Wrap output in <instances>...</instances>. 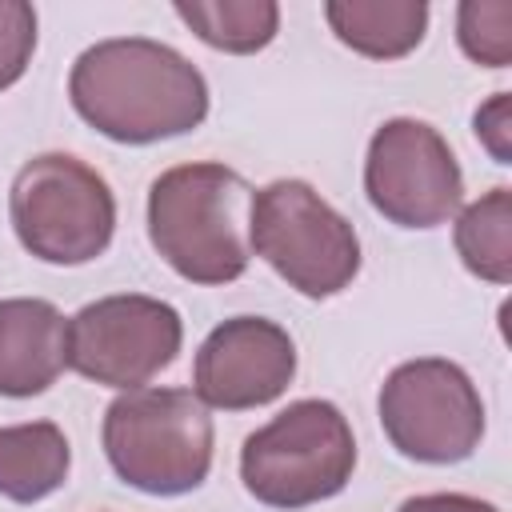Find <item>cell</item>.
Here are the masks:
<instances>
[{
  "label": "cell",
  "instance_id": "4",
  "mask_svg": "<svg viewBox=\"0 0 512 512\" xmlns=\"http://www.w3.org/2000/svg\"><path fill=\"white\" fill-rule=\"evenodd\" d=\"M248 252L308 300L336 296L360 272L356 228L304 180H272L248 196Z\"/></svg>",
  "mask_w": 512,
  "mask_h": 512
},
{
  "label": "cell",
  "instance_id": "16",
  "mask_svg": "<svg viewBox=\"0 0 512 512\" xmlns=\"http://www.w3.org/2000/svg\"><path fill=\"white\" fill-rule=\"evenodd\" d=\"M456 40L484 68L512 64V0H464L456 8Z\"/></svg>",
  "mask_w": 512,
  "mask_h": 512
},
{
  "label": "cell",
  "instance_id": "12",
  "mask_svg": "<svg viewBox=\"0 0 512 512\" xmlns=\"http://www.w3.org/2000/svg\"><path fill=\"white\" fill-rule=\"evenodd\" d=\"M324 20L340 44L372 60L408 56L428 28L424 0H328Z\"/></svg>",
  "mask_w": 512,
  "mask_h": 512
},
{
  "label": "cell",
  "instance_id": "19",
  "mask_svg": "<svg viewBox=\"0 0 512 512\" xmlns=\"http://www.w3.org/2000/svg\"><path fill=\"white\" fill-rule=\"evenodd\" d=\"M396 512H500V508L464 492H424V496H408Z\"/></svg>",
  "mask_w": 512,
  "mask_h": 512
},
{
  "label": "cell",
  "instance_id": "13",
  "mask_svg": "<svg viewBox=\"0 0 512 512\" xmlns=\"http://www.w3.org/2000/svg\"><path fill=\"white\" fill-rule=\"evenodd\" d=\"M68 468L72 448L52 420L0 428V496L16 504H36L64 488Z\"/></svg>",
  "mask_w": 512,
  "mask_h": 512
},
{
  "label": "cell",
  "instance_id": "17",
  "mask_svg": "<svg viewBox=\"0 0 512 512\" xmlns=\"http://www.w3.org/2000/svg\"><path fill=\"white\" fill-rule=\"evenodd\" d=\"M36 52V8L24 0H0V92L12 88Z\"/></svg>",
  "mask_w": 512,
  "mask_h": 512
},
{
  "label": "cell",
  "instance_id": "18",
  "mask_svg": "<svg viewBox=\"0 0 512 512\" xmlns=\"http://www.w3.org/2000/svg\"><path fill=\"white\" fill-rule=\"evenodd\" d=\"M472 128L496 164H512V96L508 92H496L488 104H480L472 116Z\"/></svg>",
  "mask_w": 512,
  "mask_h": 512
},
{
  "label": "cell",
  "instance_id": "1",
  "mask_svg": "<svg viewBox=\"0 0 512 512\" xmlns=\"http://www.w3.org/2000/svg\"><path fill=\"white\" fill-rule=\"evenodd\" d=\"M76 116L116 144L184 136L208 116V84L176 48L148 36H116L84 48L68 72Z\"/></svg>",
  "mask_w": 512,
  "mask_h": 512
},
{
  "label": "cell",
  "instance_id": "15",
  "mask_svg": "<svg viewBox=\"0 0 512 512\" xmlns=\"http://www.w3.org/2000/svg\"><path fill=\"white\" fill-rule=\"evenodd\" d=\"M172 12L208 44L232 56L260 52L280 32V8L272 0H180Z\"/></svg>",
  "mask_w": 512,
  "mask_h": 512
},
{
  "label": "cell",
  "instance_id": "3",
  "mask_svg": "<svg viewBox=\"0 0 512 512\" xmlns=\"http://www.w3.org/2000/svg\"><path fill=\"white\" fill-rule=\"evenodd\" d=\"M112 472L148 496H184L208 480L212 416L192 388H132L104 412Z\"/></svg>",
  "mask_w": 512,
  "mask_h": 512
},
{
  "label": "cell",
  "instance_id": "11",
  "mask_svg": "<svg viewBox=\"0 0 512 512\" xmlns=\"http://www.w3.org/2000/svg\"><path fill=\"white\" fill-rule=\"evenodd\" d=\"M68 368V320L52 300H0V396H40Z\"/></svg>",
  "mask_w": 512,
  "mask_h": 512
},
{
  "label": "cell",
  "instance_id": "6",
  "mask_svg": "<svg viewBox=\"0 0 512 512\" xmlns=\"http://www.w3.org/2000/svg\"><path fill=\"white\" fill-rule=\"evenodd\" d=\"M16 240L44 264H88L116 232V200L108 180L68 152L32 156L8 192Z\"/></svg>",
  "mask_w": 512,
  "mask_h": 512
},
{
  "label": "cell",
  "instance_id": "7",
  "mask_svg": "<svg viewBox=\"0 0 512 512\" xmlns=\"http://www.w3.org/2000/svg\"><path fill=\"white\" fill-rule=\"evenodd\" d=\"M376 408L392 448L420 464H460L484 436V400L472 376L444 356L392 368Z\"/></svg>",
  "mask_w": 512,
  "mask_h": 512
},
{
  "label": "cell",
  "instance_id": "9",
  "mask_svg": "<svg viewBox=\"0 0 512 512\" xmlns=\"http://www.w3.org/2000/svg\"><path fill=\"white\" fill-rule=\"evenodd\" d=\"M364 192L400 228H436L464 200V176L448 140L412 116L384 120L368 140Z\"/></svg>",
  "mask_w": 512,
  "mask_h": 512
},
{
  "label": "cell",
  "instance_id": "5",
  "mask_svg": "<svg viewBox=\"0 0 512 512\" xmlns=\"http://www.w3.org/2000/svg\"><path fill=\"white\" fill-rule=\"evenodd\" d=\"M356 440L332 400H296L240 448V480L268 508H308L348 488Z\"/></svg>",
  "mask_w": 512,
  "mask_h": 512
},
{
  "label": "cell",
  "instance_id": "10",
  "mask_svg": "<svg viewBox=\"0 0 512 512\" xmlns=\"http://www.w3.org/2000/svg\"><path fill=\"white\" fill-rule=\"evenodd\" d=\"M296 376L292 336L264 316H232L216 324L192 364V392L204 408L244 412L272 404Z\"/></svg>",
  "mask_w": 512,
  "mask_h": 512
},
{
  "label": "cell",
  "instance_id": "8",
  "mask_svg": "<svg viewBox=\"0 0 512 512\" xmlns=\"http://www.w3.org/2000/svg\"><path fill=\"white\" fill-rule=\"evenodd\" d=\"M184 340L180 312L156 296L120 292L84 304L68 320V368L104 388H144Z\"/></svg>",
  "mask_w": 512,
  "mask_h": 512
},
{
  "label": "cell",
  "instance_id": "14",
  "mask_svg": "<svg viewBox=\"0 0 512 512\" xmlns=\"http://www.w3.org/2000/svg\"><path fill=\"white\" fill-rule=\"evenodd\" d=\"M464 268L488 284L512 280V188H492L464 204L452 228Z\"/></svg>",
  "mask_w": 512,
  "mask_h": 512
},
{
  "label": "cell",
  "instance_id": "2",
  "mask_svg": "<svg viewBox=\"0 0 512 512\" xmlns=\"http://www.w3.org/2000/svg\"><path fill=\"white\" fill-rule=\"evenodd\" d=\"M248 184L236 168L200 160L160 172L148 188V240L192 284H232L248 272Z\"/></svg>",
  "mask_w": 512,
  "mask_h": 512
}]
</instances>
